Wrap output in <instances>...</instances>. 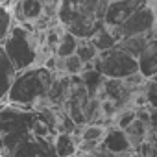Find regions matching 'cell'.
Instances as JSON below:
<instances>
[{
    "instance_id": "obj_6",
    "label": "cell",
    "mask_w": 157,
    "mask_h": 157,
    "mask_svg": "<svg viewBox=\"0 0 157 157\" xmlns=\"http://www.w3.org/2000/svg\"><path fill=\"white\" fill-rule=\"evenodd\" d=\"M91 65L100 76L109 78V80H124L126 76L139 72L137 59L117 44L113 48L98 52Z\"/></svg>"
},
{
    "instance_id": "obj_9",
    "label": "cell",
    "mask_w": 157,
    "mask_h": 157,
    "mask_svg": "<svg viewBox=\"0 0 157 157\" xmlns=\"http://www.w3.org/2000/svg\"><path fill=\"white\" fill-rule=\"evenodd\" d=\"M100 146L104 150H107L111 155H117V153H122V151H128V150H133L126 139V133L124 129L117 128V126H105V135L100 142Z\"/></svg>"
},
{
    "instance_id": "obj_12",
    "label": "cell",
    "mask_w": 157,
    "mask_h": 157,
    "mask_svg": "<svg viewBox=\"0 0 157 157\" xmlns=\"http://www.w3.org/2000/svg\"><path fill=\"white\" fill-rule=\"evenodd\" d=\"M17 70L13 67V63L10 61V57L6 56L2 44H0V102H4L6 100V94L11 87V82H13V78H15Z\"/></svg>"
},
{
    "instance_id": "obj_7",
    "label": "cell",
    "mask_w": 157,
    "mask_h": 157,
    "mask_svg": "<svg viewBox=\"0 0 157 157\" xmlns=\"http://www.w3.org/2000/svg\"><path fill=\"white\" fill-rule=\"evenodd\" d=\"M111 32L117 37V41L122 39V37H129V35H140V33L155 32V8H153V0L146 2L144 6H140L120 26H117Z\"/></svg>"
},
{
    "instance_id": "obj_16",
    "label": "cell",
    "mask_w": 157,
    "mask_h": 157,
    "mask_svg": "<svg viewBox=\"0 0 157 157\" xmlns=\"http://www.w3.org/2000/svg\"><path fill=\"white\" fill-rule=\"evenodd\" d=\"M76 44H78V37H74L72 33H68L67 30L61 32L57 43H56V48H54V56L56 57H67V56H72L76 52Z\"/></svg>"
},
{
    "instance_id": "obj_17",
    "label": "cell",
    "mask_w": 157,
    "mask_h": 157,
    "mask_svg": "<svg viewBox=\"0 0 157 157\" xmlns=\"http://www.w3.org/2000/svg\"><path fill=\"white\" fill-rule=\"evenodd\" d=\"M15 19H13V11L10 4H2L0 6V44L4 43V39L8 37L10 30L13 28Z\"/></svg>"
},
{
    "instance_id": "obj_21",
    "label": "cell",
    "mask_w": 157,
    "mask_h": 157,
    "mask_svg": "<svg viewBox=\"0 0 157 157\" xmlns=\"http://www.w3.org/2000/svg\"><path fill=\"white\" fill-rule=\"evenodd\" d=\"M129 157H142V155H140V153H137V151H133V153H131Z\"/></svg>"
},
{
    "instance_id": "obj_22",
    "label": "cell",
    "mask_w": 157,
    "mask_h": 157,
    "mask_svg": "<svg viewBox=\"0 0 157 157\" xmlns=\"http://www.w3.org/2000/svg\"><path fill=\"white\" fill-rule=\"evenodd\" d=\"M11 2V0H0V6H2V4H10Z\"/></svg>"
},
{
    "instance_id": "obj_4",
    "label": "cell",
    "mask_w": 157,
    "mask_h": 157,
    "mask_svg": "<svg viewBox=\"0 0 157 157\" xmlns=\"http://www.w3.org/2000/svg\"><path fill=\"white\" fill-rule=\"evenodd\" d=\"M2 48L10 61L13 63L15 70H24L33 65H41L39 59L43 57L41 52V32L28 30L21 24H13L8 37L2 43Z\"/></svg>"
},
{
    "instance_id": "obj_15",
    "label": "cell",
    "mask_w": 157,
    "mask_h": 157,
    "mask_svg": "<svg viewBox=\"0 0 157 157\" xmlns=\"http://www.w3.org/2000/svg\"><path fill=\"white\" fill-rule=\"evenodd\" d=\"M89 41L93 43V46H94L98 52L107 50V48H113V46L117 44V37H115L113 32H111L107 26H104V24L89 37Z\"/></svg>"
},
{
    "instance_id": "obj_5",
    "label": "cell",
    "mask_w": 157,
    "mask_h": 157,
    "mask_svg": "<svg viewBox=\"0 0 157 157\" xmlns=\"http://www.w3.org/2000/svg\"><path fill=\"white\" fill-rule=\"evenodd\" d=\"M10 6L15 22L28 30L43 32L56 24V8L43 0H11Z\"/></svg>"
},
{
    "instance_id": "obj_14",
    "label": "cell",
    "mask_w": 157,
    "mask_h": 157,
    "mask_svg": "<svg viewBox=\"0 0 157 157\" xmlns=\"http://www.w3.org/2000/svg\"><path fill=\"white\" fill-rule=\"evenodd\" d=\"M54 150H56V157L74 155V153L78 151V140L74 139L72 133L59 131V133L56 135V140H54Z\"/></svg>"
},
{
    "instance_id": "obj_18",
    "label": "cell",
    "mask_w": 157,
    "mask_h": 157,
    "mask_svg": "<svg viewBox=\"0 0 157 157\" xmlns=\"http://www.w3.org/2000/svg\"><path fill=\"white\" fill-rule=\"evenodd\" d=\"M78 57L83 61V65H89L93 63V59L96 57L98 50L93 46V43L89 39H78V44H76V52H74Z\"/></svg>"
},
{
    "instance_id": "obj_1",
    "label": "cell",
    "mask_w": 157,
    "mask_h": 157,
    "mask_svg": "<svg viewBox=\"0 0 157 157\" xmlns=\"http://www.w3.org/2000/svg\"><path fill=\"white\" fill-rule=\"evenodd\" d=\"M56 107L0 102V157H56Z\"/></svg>"
},
{
    "instance_id": "obj_10",
    "label": "cell",
    "mask_w": 157,
    "mask_h": 157,
    "mask_svg": "<svg viewBox=\"0 0 157 157\" xmlns=\"http://www.w3.org/2000/svg\"><path fill=\"white\" fill-rule=\"evenodd\" d=\"M137 67L144 78H153L157 74V41L155 37L150 39L148 44L137 56Z\"/></svg>"
},
{
    "instance_id": "obj_8",
    "label": "cell",
    "mask_w": 157,
    "mask_h": 157,
    "mask_svg": "<svg viewBox=\"0 0 157 157\" xmlns=\"http://www.w3.org/2000/svg\"><path fill=\"white\" fill-rule=\"evenodd\" d=\"M150 0H109V6L105 10L104 15V26H107L109 30H115L117 26H120L133 11H137L140 6H144Z\"/></svg>"
},
{
    "instance_id": "obj_23",
    "label": "cell",
    "mask_w": 157,
    "mask_h": 157,
    "mask_svg": "<svg viewBox=\"0 0 157 157\" xmlns=\"http://www.w3.org/2000/svg\"><path fill=\"white\" fill-rule=\"evenodd\" d=\"M67 157H76V153H74V155H67Z\"/></svg>"
},
{
    "instance_id": "obj_19",
    "label": "cell",
    "mask_w": 157,
    "mask_h": 157,
    "mask_svg": "<svg viewBox=\"0 0 157 157\" xmlns=\"http://www.w3.org/2000/svg\"><path fill=\"white\" fill-rule=\"evenodd\" d=\"M133 120H135V109L129 107V105H122V107L117 109L115 117L111 118V124L117 126V128H120V129H124V128L129 126Z\"/></svg>"
},
{
    "instance_id": "obj_11",
    "label": "cell",
    "mask_w": 157,
    "mask_h": 157,
    "mask_svg": "<svg viewBox=\"0 0 157 157\" xmlns=\"http://www.w3.org/2000/svg\"><path fill=\"white\" fill-rule=\"evenodd\" d=\"M155 131V128H151L148 122H142V120H139L137 117H135V120L129 124V126H126L124 128V133H126V139H128V142H129V146L135 150L139 144H142L144 140H148V139H153V133Z\"/></svg>"
},
{
    "instance_id": "obj_20",
    "label": "cell",
    "mask_w": 157,
    "mask_h": 157,
    "mask_svg": "<svg viewBox=\"0 0 157 157\" xmlns=\"http://www.w3.org/2000/svg\"><path fill=\"white\" fill-rule=\"evenodd\" d=\"M43 2H46L48 6H54V8H57V4H59V0H43Z\"/></svg>"
},
{
    "instance_id": "obj_13",
    "label": "cell",
    "mask_w": 157,
    "mask_h": 157,
    "mask_svg": "<svg viewBox=\"0 0 157 157\" xmlns=\"http://www.w3.org/2000/svg\"><path fill=\"white\" fill-rule=\"evenodd\" d=\"M155 37V32H150V33H140V35H129V37H122L117 41V46H120L122 50H126L128 54H131L135 59L137 56L140 54V50L148 44L150 39Z\"/></svg>"
},
{
    "instance_id": "obj_3",
    "label": "cell",
    "mask_w": 157,
    "mask_h": 157,
    "mask_svg": "<svg viewBox=\"0 0 157 157\" xmlns=\"http://www.w3.org/2000/svg\"><path fill=\"white\" fill-rule=\"evenodd\" d=\"M98 0H59L56 22L78 39H89L104 22L96 15Z\"/></svg>"
},
{
    "instance_id": "obj_2",
    "label": "cell",
    "mask_w": 157,
    "mask_h": 157,
    "mask_svg": "<svg viewBox=\"0 0 157 157\" xmlns=\"http://www.w3.org/2000/svg\"><path fill=\"white\" fill-rule=\"evenodd\" d=\"M56 74L44 65H33L24 70H19L11 82V87L6 94L8 104L21 107H44L50 105L48 91Z\"/></svg>"
}]
</instances>
